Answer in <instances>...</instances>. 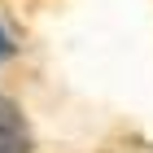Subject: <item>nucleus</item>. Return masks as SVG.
<instances>
[{"label": "nucleus", "mask_w": 153, "mask_h": 153, "mask_svg": "<svg viewBox=\"0 0 153 153\" xmlns=\"http://www.w3.org/2000/svg\"><path fill=\"white\" fill-rule=\"evenodd\" d=\"M31 149V131H26L22 109L9 96H0V153H26Z\"/></svg>", "instance_id": "obj_1"}, {"label": "nucleus", "mask_w": 153, "mask_h": 153, "mask_svg": "<svg viewBox=\"0 0 153 153\" xmlns=\"http://www.w3.org/2000/svg\"><path fill=\"white\" fill-rule=\"evenodd\" d=\"M9 53H13V44H9V35H4V26H0V61L9 57Z\"/></svg>", "instance_id": "obj_2"}]
</instances>
